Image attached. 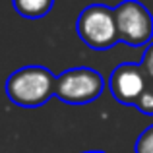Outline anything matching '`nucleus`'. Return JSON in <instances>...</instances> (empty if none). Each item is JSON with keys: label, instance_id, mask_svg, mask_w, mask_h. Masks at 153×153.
<instances>
[{"label": "nucleus", "instance_id": "obj_4", "mask_svg": "<svg viewBox=\"0 0 153 153\" xmlns=\"http://www.w3.org/2000/svg\"><path fill=\"white\" fill-rule=\"evenodd\" d=\"M120 41L130 47L149 45L153 37V16L146 4L138 0H124L114 8Z\"/></svg>", "mask_w": 153, "mask_h": 153}, {"label": "nucleus", "instance_id": "obj_2", "mask_svg": "<svg viewBox=\"0 0 153 153\" xmlns=\"http://www.w3.org/2000/svg\"><path fill=\"white\" fill-rule=\"evenodd\" d=\"M76 33L91 51H108L120 41L114 8L107 4H91L79 12Z\"/></svg>", "mask_w": 153, "mask_h": 153}, {"label": "nucleus", "instance_id": "obj_9", "mask_svg": "<svg viewBox=\"0 0 153 153\" xmlns=\"http://www.w3.org/2000/svg\"><path fill=\"white\" fill-rule=\"evenodd\" d=\"M142 66L146 68V72H147V76H149V79L153 82V43H149V45H147V49L143 51Z\"/></svg>", "mask_w": 153, "mask_h": 153}, {"label": "nucleus", "instance_id": "obj_1", "mask_svg": "<svg viewBox=\"0 0 153 153\" xmlns=\"http://www.w3.org/2000/svg\"><path fill=\"white\" fill-rule=\"evenodd\" d=\"M56 76L45 66H23L6 79V95L14 105L23 108L41 107L54 97Z\"/></svg>", "mask_w": 153, "mask_h": 153}, {"label": "nucleus", "instance_id": "obj_7", "mask_svg": "<svg viewBox=\"0 0 153 153\" xmlns=\"http://www.w3.org/2000/svg\"><path fill=\"white\" fill-rule=\"evenodd\" d=\"M134 153H153V124L147 126L138 136L136 146H134Z\"/></svg>", "mask_w": 153, "mask_h": 153}, {"label": "nucleus", "instance_id": "obj_5", "mask_svg": "<svg viewBox=\"0 0 153 153\" xmlns=\"http://www.w3.org/2000/svg\"><path fill=\"white\" fill-rule=\"evenodd\" d=\"M149 85V76L142 64L134 62H122L112 70L108 78V89L111 95L116 99L120 105H132L140 101L143 91Z\"/></svg>", "mask_w": 153, "mask_h": 153}, {"label": "nucleus", "instance_id": "obj_6", "mask_svg": "<svg viewBox=\"0 0 153 153\" xmlns=\"http://www.w3.org/2000/svg\"><path fill=\"white\" fill-rule=\"evenodd\" d=\"M12 6L25 19H41L52 10L54 0H12Z\"/></svg>", "mask_w": 153, "mask_h": 153}, {"label": "nucleus", "instance_id": "obj_8", "mask_svg": "<svg viewBox=\"0 0 153 153\" xmlns=\"http://www.w3.org/2000/svg\"><path fill=\"white\" fill-rule=\"evenodd\" d=\"M136 108L143 114H153V82L149 79V85L143 91V95L140 97V101L136 103Z\"/></svg>", "mask_w": 153, "mask_h": 153}, {"label": "nucleus", "instance_id": "obj_3", "mask_svg": "<svg viewBox=\"0 0 153 153\" xmlns=\"http://www.w3.org/2000/svg\"><path fill=\"white\" fill-rule=\"evenodd\" d=\"M105 78L93 68H70L56 76L54 97L68 105H87L101 97Z\"/></svg>", "mask_w": 153, "mask_h": 153}, {"label": "nucleus", "instance_id": "obj_10", "mask_svg": "<svg viewBox=\"0 0 153 153\" xmlns=\"http://www.w3.org/2000/svg\"><path fill=\"white\" fill-rule=\"evenodd\" d=\"M83 153H107V151H99L97 149V151H83Z\"/></svg>", "mask_w": 153, "mask_h": 153}]
</instances>
